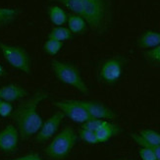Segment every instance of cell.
<instances>
[{"mask_svg": "<svg viewBox=\"0 0 160 160\" xmlns=\"http://www.w3.org/2000/svg\"><path fill=\"white\" fill-rule=\"evenodd\" d=\"M47 14H48V18H49L50 22L54 26L61 27V26H64L67 23L68 15L66 14L65 10L58 5H51L48 7Z\"/></svg>", "mask_w": 160, "mask_h": 160, "instance_id": "obj_16", "label": "cell"}, {"mask_svg": "<svg viewBox=\"0 0 160 160\" xmlns=\"http://www.w3.org/2000/svg\"><path fill=\"white\" fill-rule=\"evenodd\" d=\"M0 52L4 59L11 67L24 74L31 75L32 73V58L24 47L12 45L0 40Z\"/></svg>", "mask_w": 160, "mask_h": 160, "instance_id": "obj_5", "label": "cell"}, {"mask_svg": "<svg viewBox=\"0 0 160 160\" xmlns=\"http://www.w3.org/2000/svg\"><path fill=\"white\" fill-rule=\"evenodd\" d=\"M50 65L55 78L60 82L75 88L82 94L88 93V87L83 81L81 71L74 64L53 59Z\"/></svg>", "mask_w": 160, "mask_h": 160, "instance_id": "obj_3", "label": "cell"}, {"mask_svg": "<svg viewBox=\"0 0 160 160\" xmlns=\"http://www.w3.org/2000/svg\"><path fill=\"white\" fill-rule=\"evenodd\" d=\"M131 137L138 145L143 148H155L160 145V133L151 129H144L140 134H132Z\"/></svg>", "mask_w": 160, "mask_h": 160, "instance_id": "obj_11", "label": "cell"}, {"mask_svg": "<svg viewBox=\"0 0 160 160\" xmlns=\"http://www.w3.org/2000/svg\"><path fill=\"white\" fill-rule=\"evenodd\" d=\"M20 134L16 126L8 125L0 132V150L5 153H13L18 148Z\"/></svg>", "mask_w": 160, "mask_h": 160, "instance_id": "obj_9", "label": "cell"}, {"mask_svg": "<svg viewBox=\"0 0 160 160\" xmlns=\"http://www.w3.org/2000/svg\"><path fill=\"white\" fill-rule=\"evenodd\" d=\"M68 29L72 32V34H82L86 32L88 29V23L86 20L76 14H70L68 15L67 19Z\"/></svg>", "mask_w": 160, "mask_h": 160, "instance_id": "obj_15", "label": "cell"}, {"mask_svg": "<svg viewBox=\"0 0 160 160\" xmlns=\"http://www.w3.org/2000/svg\"><path fill=\"white\" fill-rule=\"evenodd\" d=\"M49 97V92L38 89L30 98L24 100L13 111L12 117L19 131L20 138L28 140L37 135L43 124L42 117L38 111L39 104Z\"/></svg>", "mask_w": 160, "mask_h": 160, "instance_id": "obj_2", "label": "cell"}, {"mask_svg": "<svg viewBox=\"0 0 160 160\" xmlns=\"http://www.w3.org/2000/svg\"><path fill=\"white\" fill-rule=\"evenodd\" d=\"M79 137L70 126L65 127L45 148V154L52 160H64L78 143Z\"/></svg>", "mask_w": 160, "mask_h": 160, "instance_id": "obj_4", "label": "cell"}, {"mask_svg": "<svg viewBox=\"0 0 160 160\" xmlns=\"http://www.w3.org/2000/svg\"><path fill=\"white\" fill-rule=\"evenodd\" d=\"M63 46L64 44L61 41L52 38H47V40L43 44V50L46 54L50 55V56H55V55H57L62 50Z\"/></svg>", "mask_w": 160, "mask_h": 160, "instance_id": "obj_19", "label": "cell"}, {"mask_svg": "<svg viewBox=\"0 0 160 160\" xmlns=\"http://www.w3.org/2000/svg\"><path fill=\"white\" fill-rule=\"evenodd\" d=\"M138 155H140L142 160H157L155 152L152 148L142 147L138 149Z\"/></svg>", "mask_w": 160, "mask_h": 160, "instance_id": "obj_22", "label": "cell"}, {"mask_svg": "<svg viewBox=\"0 0 160 160\" xmlns=\"http://www.w3.org/2000/svg\"><path fill=\"white\" fill-rule=\"evenodd\" d=\"M33 156H34V153H30V154H27V155L21 156V157H17L15 159H11V160H33Z\"/></svg>", "mask_w": 160, "mask_h": 160, "instance_id": "obj_25", "label": "cell"}, {"mask_svg": "<svg viewBox=\"0 0 160 160\" xmlns=\"http://www.w3.org/2000/svg\"><path fill=\"white\" fill-rule=\"evenodd\" d=\"M103 120L100 119H94V118H90L89 120H88L87 122H85L82 124V129H85V130H88V131H92V132H96V130L99 128V126L101 125Z\"/></svg>", "mask_w": 160, "mask_h": 160, "instance_id": "obj_23", "label": "cell"}, {"mask_svg": "<svg viewBox=\"0 0 160 160\" xmlns=\"http://www.w3.org/2000/svg\"><path fill=\"white\" fill-rule=\"evenodd\" d=\"M20 9L15 7H0V29L13 24L20 16Z\"/></svg>", "mask_w": 160, "mask_h": 160, "instance_id": "obj_17", "label": "cell"}, {"mask_svg": "<svg viewBox=\"0 0 160 160\" xmlns=\"http://www.w3.org/2000/svg\"><path fill=\"white\" fill-rule=\"evenodd\" d=\"M79 102L82 106L85 107L89 116L92 118H94V119L111 120L116 117V114L112 109H110L109 107L105 106L100 102L92 100H79Z\"/></svg>", "mask_w": 160, "mask_h": 160, "instance_id": "obj_10", "label": "cell"}, {"mask_svg": "<svg viewBox=\"0 0 160 160\" xmlns=\"http://www.w3.org/2000/svg\"><path fill=\"white\" fill-rule=\"evenodd\" d=\"M5 75H6V70L4 69V67L1 64H0V78L4 77Z\"/></svg>", "mask_w": 160, "mask_h": 160, "instance_id": "obj_27", "label": "cell"}, {"mask_svg": "<svg viewBox=\"0 0 160 160\" xmlns=\"http://www.w3.org/2000/svg\"><path fill=\"white\" fill-rule=\"evenodd\" d=\"M65 115L61 111H57L53 115H51L48 119L43 122L38 133L37 134L36 141L38 142H45L49 141L50 138L56 134L58 128L61 125L62 121L64 120Z\"/></svg>", "mask_w": 160, "mask_h": 160, "instance_id": "obj_8", "label": "cell"}, {"mask_svg": "<svg viewBox=\"0 0 160 160\" xmlns=\"http://www.w3.org/2000/svg\"><path fill=\"white\" fill-rule=\"evenodd\" d=\"M79 136L82 140L88 143V144H97L99 143L98 140H97V137H96V134L94 132H92V131H88V130H85V129H81L80 130V133H79Z\"/></svg>", "mask_w": 160, "mask_h": 160, "instance_id": "obj_21", "label": "cell"}, {"mask_svg": "<svg viewBox=\"0 0 160 160\" xmlns=\"http://www.w3.org/2000/svg\"><path fill=\"white\" fill-rule=\"evenodd\" d=\"M28 95L27 89L16 83H9L0 88V99L8 102L17 101Z\"/></svg>", "mask_w": 160, "mask_h": 160, "instance_id": "obj_12", "label": "cell"}, {"mask_svg": "<svg viewBox=\"0 0 160 160\" xmlns=\"http://www.w3.org/2000/svg\"><path fill=\"white\" fill-rule=\"evenodd\" d=\"M138 47L143 49H150L160 45V32L156 31H145L137 40Z\"/></svg>", "mask_w": 160, "mask_h": 160, "instance_id": "obj_13", "label": "cell"}, {"mask_svg": "<svg viewBox=\"0 0 160 160\" xmlns=\"http://www.w3.org/2000/svg\"><path fill=\"white\" fill-rule=\"evenodd\" d=\"M0 102H1V99H0Z\"/></svg>", "mask_w": 160, "mask_h": 160, "instance_id": "obj_29", "label": "cell"}, {"mask_svg": "<svg viewBox=\"0 0 160 160\" xmlns=\"http://www.w3.org/2000/svg\"><path fill=\"white\" fill-rule=\"evenodd\" d=\"M155 152V155H156V158L157 160H160V145L159 147H155V148H152Z\"/></svg>", "mask_w": 160, "mask_h": 160, "instance_id": "obj_26", "label": "cell"}, {"mask_svg": "<svg viewBox=\"0 0 160 160\" xmlns=\"http://www.w3.org/2000/svg\"><path fill=\"white\" fill-rule=\"evenodd\" d=\"M53 104L54 106L59 108V110L61 112H63L66 117H68L69 119H71L76 123L83 124L92 118L88 113V111L85 109V107L80 104L79 100H58L55 101Z\"/></svg>", "mask_w": 160, "mask_h": 160, "instance_id": "obj_7", "label": "cell"}, {"mask_svg": "<svg viewBox=\"0 0 160 160\" xmlns=\"http://www.w3.org/2000/svg\"><path fill=\"white\" fill-rule=\"evenodd\" d=\"M125 66H126V59L121 55L107 59L100 66L98 72L99 79L108 85L116 83L122 78Z\"/></svg>", "mask_w": 160, "mask_h": 160, "instance_id": "obj_6", "label": "cell"}, {"mask_svg": "<svg viewBox=\"0 0 160 160\" xmlns=\"http://www.w3.org/2000/svg\"><path fill=\"white\" fill-rule=\"evenodd\" d=\"M114 160H129V159H114Z\"/></svg>", "mask_w": 160, "mask_h": 160, "instance_id": "obj_28", "label": "cell"}, {"mask_svg": "<svg viewBox=\"0 0 160 160\" xmlns=\"http://www.w3.org/2000/svg\"><path fill=\"white\" fill-rule=\"evenodd\" d=\"M73 37L72 32L69 31L68 28L66 27H55L50 31V32L48 33V38H52L55 40L61 41L64 42L66 40H70Z\"/></svg>", "mask_w": 160, "mask_h": 160, "instance_id": "obj_18", "label": "cell"}, {"mask_svg": "<svg viewBox=\"0 0 160 160\" xmlns=\"http://www.w3.org/2000/svg\"><path fill=\"white\" fill-rule=\"evenodd\" d=\"M67 9L86 20L96 34H104L112 25L113 9L110 0H57Z\"/></svg>", "mask_w": 160, "mask_h": 160, "instance_id": "obj_1", "label": "cell"}, {"mask_svg": "<svg viewBox=\"0 0 160 160\" xmlns=\"http://www.w3.org/2000/svg\"><path fill=\"white\" fill-rule=\"evenodd\" d=\"M13 105L11 104V102L8 101H4L2 100L0 102V116L3 118H7L12 115L13 113Z\"/></svg>", "mask_w": 160, "mask_h": 160, "instance_id": "obj_24", "label": "cell"}, {"mask_svg": "<svg viewBox=\"0 0 160 160\" xmlns=\"http://www.w3.org/2000/svg\"><path fill=\"white\" fill-rule=\"evenodd\" d=\"M120 132V129L116 125L110 123L108 121H102L101 125L99 128L96 130L95 134L97 137V140H98L99 143L102 142H106L112 137L116 136L118 133Z\"/></svg>", "mask_w": 160, "mask_h": 160, "instance_id": "obj_14", "label": "cell"}, {"mask_svg": "<svg viewBox=\"0 0 160 160\" xmlns=\"http://www.w3.org/2000/svg\"><path fill=\"white\" fill-rule=\"evenodd\" d=\"M143 57L151 64L160 65V45L147 49L143 52Z\"/></svg>", "mask_w": 160, "mask_h": 160, "instance_id": "obj_20", "label": "cell"}]
</instances>
